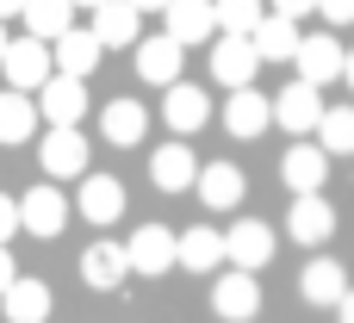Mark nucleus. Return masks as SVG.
I'll return each instance as SVG.
<instances>
[{
    "label": "nucleus",
    "instance_id": "1",
    "mask_svg": "<svg viewBox=\"0 0 354 323\" xmlns=\"http://www.w3.org/2000/svg\"><path fill=\"white\" fill-rule=\"evenodd\" d=\"M0 68H6V87L12 93H31V87H44L56 75V56H50L44 37H12L6 56H0Z\"/></svg>",
    "mask_w": 354,
    "mask_h": 323
},
{
    "label": "nucleus",
    "instance_id": "2",
    "mask_svg": "<svg viewBox=\"0 0 354 323\" xmlns=\"http://www.w3.org/2000/svg\"><path fill=\"white\" fill-rule=\"evenodd\" d=\"M324 93L311 87V81H286L280 93H274V124L280 131H292V137H305V131H317L324 124Z\"/></svg>",
    "mask_w": 354,
    "mask_h": 323
},
{
    "label": "nucleus",
    "instance_id": "3",
    "mask_svg": "<svg viewBox=\"0 0 354 323\" xmlns=\"http://www.w3.org/2000/svg\"><path fill=\"white\" fill-rule=\"evenodd\" d=\"M212 311H218L224 323H255V317H261V280L243 274V268L218 274V286H212Z\"/></svg>",
    "mask_w": 354,
    "mask_h": 323
},
{
    "label": "nucleus",
    "instance_id": "4",
    "mask_svg": "<svg viewBox=\"0 0 354 323\" xmlns=\"http://www.w3.org/2000/svg\"><path fill=\"white\" fill-rule=\"evenodd\" d=\"M212 75H218L230 93L255 87V75H261V50H255V37H218V44H212Z\"/></svg>",
    "mask_w": 354,
    "mask_h": 323
},
{
    "label": "nucleus",
    "instance_id": "5",
    "mask_svg": "<svg viewBox=\"0 0 354 323\" xmlns=\"http://www.w3.org/2000/svg\"><path fill=\"white\" fill-rule=\"evenodd\" d=\"M292 68H299V81H311V87H330V81H342V75H348V50H342L330 31H317V37H305V44H299Z\"/></svg>",
    "mask_w": 354,
    "mask_h": 323
},
{
    "label": "nucleus",
    "instance_id": "6",
    "mask_svg": "<svg viewBox=\"0 0 354 323\" xmlns=\"http://www.w3.org/2000/svg\"><path fill=\"white\" fill-rule=\"evenodd\" d=\"M280 181L292 187V199H305V193H324V181H330V149L299 137V143L286 149V162H280Z\"/></svg>",
    "mask_w": 354,
    "mask_h": 323
},
{
    "label": "nucleus",
    "instance_id": "7",
    "mask_svg": "<svg viewBox=\"0 0 354 323\" xmlns=\"http://www.w3.org/2000/svg\"><path fill=\"white\" fill-rule=\"evenodd\" d=\"M37 162H44V174H56V181L87 174V137H81L75 124H50V137L37 143Z\"/></svg>",
    "mask_w": 354,
    "mask_h": 323
},
{
    "label": "nucleus",
    "instance_id": "8",
    "mask_svg": "<svg viewBox=\"0 0 354 323\" xmlns=\"http://www.w3.org/2000/svg\"><path fill=\"white\" fill-rule=\"evenodd\" d=\"M124 249H131V274H149V280H156V274L180 268V237H168L162 224H143Z\"/></svg>",
    "mask_w": 354,
    "mask_h": 323
},
{
    "label": "nucleus",
    "instance_id": "9",
    "mask_svg": "<svg viewBox=\"0 0 354 323\" xmlns=\"http://www.w3.org/2000/svg\"><path fill=\"white\" fill-rule=\"evenodd\" d=\"M180 56H187V44H174L168 31L143 37V44H137V81H149V87H174V81H180Z\"/></svg>",
    "mask_w": 354,
    "mask_h": 323
},
{
    "label": "nucleus",
    "instance_id": "10",
    "mask_svg": "<svg viewBox=\"0 0 354 323\" xmlns=\"http://www.w3.org/2000/svg\"><path fill=\"white\" fill-rule=\"evenodd\" d=\"M37 112H44L50 124H81V118H87V81L50 75V81L37 87Z\"/></svg>",
    "mask_w": 354,
    "mask_h": 323
},
{
    "label": "nucleus",
    "instance_id": "11",
    "mask_svg": "<svg viewBox=\"0 0 354 323\" xmlns=\"http://www.w3.org/2000/svg\"><path fill=\"white\" fill-rule=\"evenodd\" d=\"M19 218H25L31 237H62V224H68V199L56 193V181H44V187H31V193L19 199Z\"/></svg>",
    "mask_w": 354,
    "mask_h": 323
},
{
    "label": "nucleus",
    "instance_id": "12",
    "mask_svg": "<svg viewBox=\"0 0 354 323\" xmlns=\"http://www.w3.org/2000/svg\"><path fill=\"white\" fill-rule=\"evenodd\" d=\"M286 230H292V243H305V249L330 243V237H336V212H330V199H324V193H305V199H292V212H286Z\"/></svg>",
    "mask_w": 354,
    "mask_h": 323
},
{
    "label": "nucleus",
    "instance_id": "13",
    "mask_svg": "<svg viewBox=\"0 0 354 323\" xmlns=\"http://www.w3.org/2000/svg\"><path fill=\"white\" fill-rule=\"evenodd\" d=\"M224 249H230V268L261 274V268L274 261V230H268V224H230V230H224Z\"/></svg>",
    "mask_w": 354,
    "mask_h": 323
},
{
    "label": "nucleus",
    "instance_id": "14",
    "mask_svg": "<svg viewBox=\"0 0 354 323\" xmlns=\"http://www.w3.org/2000/svg\"><path fill=\"white\" fill-rule=\"evenodd\" d=\"M100 56H106V44L93 37V25H75L68 37H56V75H75V81H87V75L100 68Z\"/></svg>",
    "mask_w": 354,
    "mask_h": 323
},
{
    "label": "nucleus",
    "instance_id": "15",
    "mask_svg": "<svg viewBox=\"0 0 354 323\" xmlns=\"http://www.w3.org/2000/svg\"><path fill=\"white\" fill-rule=\"evenodd\" d=\"M149 181H156L162 193H187V187H199V162H193V149H187V143H162V149L149 156Z\"/></svg>",
    "mask_w": 354,
    "mask_h": 323
},
{
    "label": "nucleus",
    "instance_id": "16",
    "mask_svg": "<svg viewBox=\"0 0 354 323\" xmlns=\"http://www.w3.org/2000/svg\"><path fill=\"white\" fill-rule=\"evenodd\" d=\"M137 19H143V12H137L131 0H106V6L93 12V37H100L106 50H137V44H143V37H137V31H143Z\"/></svg>",
    "mask_w": 354,
    "mask_h": 323
},
{
    "label": "nucleus",
    "instance_id": "17",
    "mask_svg": "<svg viewBox=\"0 0 354 323\" xmlns=\"http://www.w3.org/2000/svg\"><path fill=\"white\" fill-rule=\"evenodd\" d=\"M0 311H6V323H50V286L31 280V274H19L0 293Z\"/></svg>",
    "mask_w": 354,
    "mask_h": 323
},
{
    "label": "nucleus",
    "instance_id": "18",
    "mask_svg": "<svg viewBox=\"0 0 354 323\" xmlns=\"http://www.w3.org/2000/svg\"><path fill=\"white\" fill-rule=\"evenodd\" d=\"M162 118H168L180 137H193V131L212 118V100H205V87H193V81H174V87H168V100H162Z\"/></svg>",
    "mask_w": 354,
    "mask_h": 323
},
{
    "label": "nucleus",
    "instance_id": "19",
    "mask_svg": "<svg viewBox=\"0 0 354 323\" xmlns=\"http://www.w3.org/2000/svg\"><path fill=\"white\" fill-rule=\"evenodd\" d=\"M268 124H274V100H261L255 87H243V93L224 100V131L230 137H261Z\"/></svg>",
    "mask_w": 354,
    "mask_h": 323
},
{
    "label": "nucleus",
    "instance_id": "20",
    "mask_svg": "<svg viewBox=\"0 0 354 323\" xmlns=\"http://www.w3.org/2000/svg\"><path fill=\"white\" fill-rule=\"evenodd\" d=\"M243 187H249V181H243L236 162H205V168H199V199H205L212 212H236V205H243Z\"/></svg>",
    "mask_w": 354,
    "mask_h": 323
},
{
    "label": "nucleus",
    "instance_id": "21",
    "mask_svg": "<svg viewBox=\"0 0 354 323\" xmlns=\"http://www.w3.org/2000/svg\"><path fill=\"white\" fill-rule=\"evenodd\" d=\"M81 218L87 224H118L124 218V187L112 174H81Z\"/></svg>",
    "mask_w": 354,
    "mask_h": 323
},
{
    "label": "nucleus",
    "instance_id": "22",
    "mask_svg": "<svg viewBox=\"0 0 354 323\" xmlns=\"http://www.w3.org/2000/svg\"><path fill=\"white\" fill-rule=\"evenodd\" d=\"M124 274H131V249H124V243H93V249L81 255V280H87L93 293H112Z\"/></svg>",
    "mask_w": 354,
    "mask_h": 323
},
{
    "label": "nucleus",
    "instance_id": "23",
    "mask_svg": "<svg viewBox=\"0 0 354 323\" xmlns=\"http://www.w3.org/2000/svg\"><path fill=\"white\" fill-rule=\"evenodd\" d=\"M342 293H348V274H342V261H330V255L299 274V299H305V305H330V311H336Z\"/></svg>",
    "mask_w": 354,
    "mask_h": 323
},
{
    "label": "nucleus",
    "instance_id": "24",
    "mask_svg": "<svg viewBox=\"0 0 354 323\" xmlns=\"http://www.w3.org/2000/svg\"><path fill=\"white\" fill-rule=\"evenodd\" d=\"M162 19H168V37L174 44H205V31L218 25V0H174Z\"/></svg>",
    "mask_w": 354,
    "mask_h": 323
},
{
    "label": "nucleus",
    "instance_id": "25",
    "mask_svg": "<svg viewBox=\"0 0 354 323\" xmlns=\"http://www.w3.org/2000/svg\"><path fill=\"white\" fill-rule=\"evenodd\" d=\"M25 37H44V44H56V37H68L75 31V0H25Z\"/></svg>",
    "mask_w": 354,
    "mask_h": 323
},
{
    "label": "nucleus",
    "instance_id": "26",
    "mask_svg": "<svg viewBox=\"0 0 354 323\" xmlns=\"http://www.w3.org/2000/svg\"><path fill=\"white\" fill-rule=\"evenodd\" d=\"M299 19H280V12H268L261 25H255V50H261V62H292L299 56Z\"/></svg>",
    "mask_w": 354,
    "mask_h": 323
},
{
    "label": "nucleus",
    "instance_id": "27",
    "mask_svg": "<svg viewBox=\"0 0 354 323\" xmlns=\"http://www.w3.org/2000/svg\"><path fill=\"white\" fill-rule=\"evenodd\" d=\"M224 261H230V249H224L218 230L193 224V230L180 237V268H187V274H212V268H224Z\"/></svg>",
    "mask_w": 354,
    "mask_h": 323
},
{
    "label": "nucleus",
    "instance_id": "28",
    "mask_svg": "<svg viewBox=\"0 0 354 323\" xmlns=\"http://www.w3.org/2000/svg\"><path fill=\"white\" fill-rule=\"evenodd\" d=\"M143 124H149V112H143L137 100H112V106L100 112V131H106V143H118V149L143 143Z\"/></svg>",
    "mask_w": 354,
    "mask_h": 323
},
{
    "label": "nucleus",
    "instance_id": "29",
    "mask_svg": "<svg viewBox=\"0 0 354 323\" xmlns=\"http://www.w3.org/2000/svg\"><path fill=\"white\" fill-rule=\"evenodd\" d=\"M37 118H44V112H37L31 93H0V143H25Z\"/></svg>",
    "mask_w": 354,
    "mask_h": 323
},
{
    "label": "nucleus",
    "instance_id": "30",
    "mask_svg": "<svg viewBox=\"0 0 354 323\" xmlns=\"http://www.w3.org/2000/svg\"><path fill=\"white\" fill-rule=\"evenodd\" d=\"M317 143H324L330 156H348V149H354V106H330V112H324Z\"/></svg>",
    "mask_w": 354,
    "mask_h": 323
},
{
    "label": "nucleus",
    "instance_id": "31",
    "mask_svg": "<svg viewBox=\"0 0 354 323\" xmlns=\"http://www.w3.org/2000/svg\"><path fill=\"white\" fill-rule=\"evenodd\" d=\"M261 19H268L261 0H218V25H224V37H255Z\"/></svg>",
    "mask_w": 354,
    "mask_h": 323
},
{
    "label": "nucleus",
    "instance_id": "32",
    "mask_svg": "<svg viewBox=\"0 0 354 323\" xmlns=\"http://www.w3.org/2000/svg\"><path fill=\"white\" fill-rule=\"evenodd\" d=\"M12 230H25V218H19V199H6V193H0V249L12 243Z\"/></svg>",
    "mask_w": 354,
    "mask_h": 323
},
{
    "label": "nucleus",
    "instance_id": "33",
    "mask_svg": "<svg viewBox=\"0 0 354 323\" xmlns=\"http://www.w3.org/2000/svg\"><path fill=\"white\" fill-rule=\"evenodd\" d=\"M317 12H324L330 25H354V0H317Z\"/></svg>",
    "mask_w": 354,
    "mask_h": 323
},
{
    "label": "nucleus",
    "instance_id": "34",
    "mask_svg": "<svg viewBox=\"0 0 354 323\" xmlns=\"http://www.w3.org/2000/svg\"><path fill=\"white\" fill-rule=\"evenodd\" d=\"M274 12L280 19H305V12H317V0H274Z\"/></svg>",
    "mask_w": 354,
    "mask_h": 323
},
{
    "label": "nucleus",
    "instance_id": "35",
    "mask_svg": "<svg viewBox=\"0 0 354 323\" xmlns=\"http://www.w3.org/2000/svg\"><path fill=\"white\" fill-rule=\"evenodd\" d=\"M12 280H19V268H12V249H0V293H6Z\"/></svg>",
    "mask_w": 354,
    "mask_h": 323
},
{
    "label": "nucleus",
    "instance_id": "36",
    "mask_svg": "<svg viewBox=\"0 0 354 323\" xmlns=\"http://www.w3.org/2000/svg\"><path fill=\"white\" fill-rule=\"evenodd\" d=\"M336 323H354V286L342 293V305H336Z\"/></svg>",
    "mask_w": 354,
    "mask_h": 323
},
{
    "label": "nucleus",
    "instance_id": "37",
    "mask_svg": "<svg viewBox=\"0 0 354 323\" xmlns=\"http://www.w3.org/2000/svg\"><path fill=\"white\" fill-rule=\"evenodd\" d=\"M131 6H137V12H168L174 0H131Z\"/></svg>",
    "mask_w": 354,
    "mask_h": 323
},
{
    "label": "nucleus",
    "instance_id": "38",
    "mask_svg": "<svg viewBox=\"0 0 354 323\" xmlns=\"http://www.w3.org/2000/svg\"><path fill=\"white\" fill-rule=\"evenodd\" d=\"M25 12V0H0V19H19Z\"/></svg>",
    "mask_w": 354,
    "mask_h": 323
},
{
    "label": "nucleus",
    "instance_id": "39",
    "mask_svg": "<svg viewBox=\"0 0 354 323\" xmlns=\"http://www.w3.org/2000/svg\"><path fill=\"white\" fill-rule=\"evenodd\" d=\"M6 44H12V37H6V19H0V56H6Z\"/></svg>",
    "mask_w": 354,
    "mask_h": 323
},
{
    "label": "nucleus",
    "instance_id": "40",
    "mask_svg": "<svg viewBox=\"0 0 354 323\" xmlns=\"http://www.w3.org/2000/svg\"><path fill=\"white\" fill-rule=\"evenodd\" d=\"M342 81H348V87H354V50H348V75H342Z\"/></svg>",
    "mask_w": 354,
    "mask_h": 323
},
{
    "label": "nucleus",
    "instance_id": "41",
    "mask_svg": "<svg viewBox=\"0 0 354 323\" xmlns=\"http://www.w3.org/2000/svg\"><path fill=\"white\" fill-rule=\"evenodd\" d=\"M75 6H93V12H100V6H106V0H75Z\"/></svg>",
    "mask_w": 354,
    "mask_h": 323
}]
</instances>
